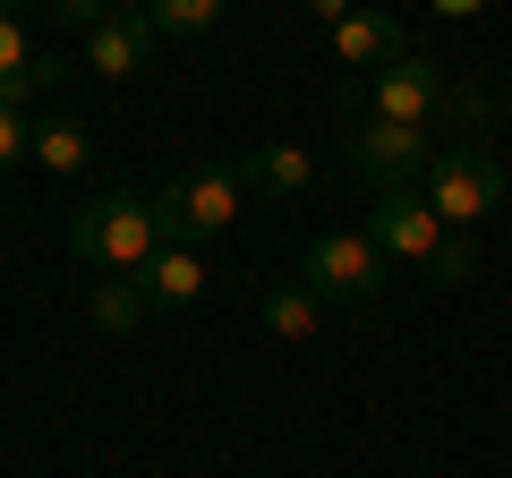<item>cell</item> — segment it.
I'll return each instance as SVG.
<instances>
[{
  "label": "cell",
  "instance_id": "6da1fadb",
  "mask_svg": "<svg viewBox=\"0 0 512 478\" xmlns=\"http://www.w3.org/2000/svg\"><path fill=\"white\" fill-rule=\"evenodd\" d=\"M69 248L86 265H103V274H146L154 248H163V231H154V197H137V188L86 197L69 214Z\"/></svg>",
  "mask_w": 512,
  "mask_h": 478
},
{
  "label": "cell",
  "instance_id": "9a60e30c",
  "mask_svg": "<svg viewBox=\"0 0 512 478\" xmlns=\"http://www.w3.org/2000/svg\"><path fill=\"white\" fill-rule=\"evenodd\" d=\"M86 154H94L86 120H43V129H35V163L60 171V180H77V171H86Z\"/></svg>",
  "mask_w": 512,
  "mask_h": 478
},
{
  "label": "cell",
  "instance_id": "277c9868",
  "mask_svg": "<svg viewBox=\"0 0 512 478\" xmlns=\"http://www.w3.org/2000/svg\"><path fill=\"white\" fill-rule=\"evenodd\" d=\"M350 120V137H342V154H350V171H359L367 188H419L427 180V129H402V120H376V111H342Z\"/></svg>",
  "mask_w": 512,
  "mask_h": 478
},
{
  "label": "cell",
  "instance_id": "5b68a950",
  "mask_svg": "<svg viewBox=\"0 0 512 478\" xmlns=\"http://www.w3.org/2000/svg\"><path fill=\"white\" fill-rule=\"evenodd\" d=\"M384 248L367 231H316L308 257H299V282H308L316 299H350V308H367V299L384 291Z\"/></svg>",
  "mask_w": 512,
  "mask_h": 478
},
{
  "label": "cell",
  "instance_id": "9c48e42d",
  "mask_svg": "<svg viewBox=\"0 0 512 478\" xmlns=\"http://www.w3.org/2000/svg\"><path fill=\"white\" fill-rule=\"evenodd\" d=\"M154 43H163V35H154L146 9H137V18H103V26H86V69L111 77V86H128V77L154 60Z\"/></svg>",
  "mask_w": 512,
  "mask_h": 478
},
{
  "label": "cell",
  "instance_id": "5bb4252c",
  "mask_svg": "<svg viewBox=\"0 0 512 478\" xmlns=\"http://www.w3.org/2000/svg\"><path fill=\"white\" fill-rule=\"evenodd\" d=\"M265 325H274L282 342H316V325H325V299H316L308 282H274V291H265Z\"/></svg>",
  "mask_w": 512,
  "mask_h": 478
},
{
  "label": "cell",
  "instance_id": "4fadbf2b",
  "mask_svg": "<svg viewBox=\"0 0 512 478\" xmlns=\"http://www.w3.org/2000/svg\"><path fill=\"white\" fill-rule=\"evenodd\" d=\"M146 308H154V299H146V282H137V274H103V282H94V299H86V316L103 333H137V325H146Z\"/></svg>",
  "mask_w": 512,
  "mask_h": 478
},
{
  "label": "cell",
  "instance_id": "3957f363",
  "mask_svg": "<svg viewBox=\"0 0 512 478\" xmlns=\"http://www.w3.org/2000/svg\"><path fill=\"white\" fill-rule=\"evenodd\" d=\"M512 171L495 146H478V137H461V146H436V163H427V205H436L453 231H470V222H487L495 205H504Z\"/></svg>",
  "mask_w": 512,
  "mask_h": 478
},
{
  "label": "cell",
  "instance_id": "ba28073f",
  "mask_svg": "<svg viewBox=\"0 0 512 478\" xmlns=\"http://www.w3.org/2000/svg\"><path fill=\"white\" fill-rule=\"evenodd\" d=\"M69 77V60H52V52H35L26 43V26H18V9H0V103H35L43 86H60Z\"/></svg>",
  "mask_w": 512,
  "mask_h": 478
},
{
  "label": "cell",
  "instance_id": "8992f818",
  "mask_svg": "<svg viewBox=\"0 0 512 478\" xmlns=\"http://www.w3.org/2000/svg\"><path fill=\"white\" fill-rule=\"evenodd\" d=\"M359 231L376 239V248H384L393 265H419V274H427V265H436V248L453 239V222H444L436 205H427V188H384V197L367 205V222H359Z\"/></svg>",
  "mask_w": 512,
  "mask_h": 478
},
{
  "label": "cell",
  "instance_id": "7402d4cb",
  "mask_svg": "<svg viewBox=\"0 0 512 478\" xmlns=\"http://www.w3.org/2000/svg\"><path fill=\"white\" fill-rule=\"evenodd\" d=\"M18 9H26V0H18Z\"/></svg>",
  "mask_w": 512,
  "mask_h": 478
},
{
  "label": "cell",
  "instance_id": "44dd1931",
  "mask_svg": "<svg viewBox=\"0 0 512 478\" xmlns=\"http://www.w3.org/2000/svg\"><path fill=\"white\" fill-rule=\"evenodd\" d=\"M436 9H444V18H470V9H478V0H436Z\"/></svg>",
  "mask_w": 512,
  "mask_h": 478
},
{
  "label": "cell",
  "instance_id": "30bf717a",
  "mask_svg": "<svg viewBox=\"0 0 512 478\" xmlns=\"http://www.w3.org/2000/svg\"><path fill=\"white\" fill-rule=\"evenodd\" d=\"M410 52V35H402V18H384V9H359V18H342L333 26V60L342 69H393V60Z\"/></svg>",
  "mask_w": 512,
  "mask_h": 478
},
{
  "label": "cell",
  "instance_id": "7c38bea8",
  "mask_svg": "<svg viewBox=\"0 0 512 478\" xmlns=\"http://www.w3.org/2000/svg\"><path fill=\"white\" fill-rule=\"evenodd\" d=\"M239 171H248V188H265V197H308L316 188V154L308 146H256Z\"/></svg>",
  "mask_w": 512,
  "mask_h": 478
},
{
  "label": "cell",
  "instance_id": "52a82bcc",
  "mask_svg": "<svg viewBox=\"0 0 512 478\" xmlns=\"http://www.w3.org/2000/svg\"><path fill=\"white\" fill-rule=\"evenodd\" d=\"M342 111H376V120L427 129V120L444 111V69H436V60H419V52H402L393 69H376L367 86H350V94H342Z\"/></svg>",
  "mask_w": 512,
  "mask_h": 478
},
{
  "label": "cell",
  "instance_id": "7a4b0ae2",
  "mask_svg": "<svg viewBox=\"0 0 512 478\" xmlns=\"http://www.w3.org/2000/svg\"><path fill=\"white\" fill-rule=\"evenodd\" d=\"M239 197H248V171L239 163H197L171 188H154V231H163V248L171 239H214L239 222Z\"/></svg>",
  "mask_w": 512,
  "mask_h": 478
},
{
  "label": "cell",
  "instance_id": "d6986e66",
  "mask_svg": "<svg viewBox=\"0 0 512 478\" xmlns=\"http://www.w3.org/2000/svg\"><path fill=\"white\" fill-rule=\"evenodd\" d=\"M18 154H35V129L18 103H0V171H18Z\"/></svg>",
  "mask_w": 512,
  "mask_h": 478
},
{
  "label": "cell",
  "instance_id": "ac0fdd59",
  "mask_svg": "<svg viewBox=\"0 0 512 478\" xmlns=\"http://www.w3.org/2000/svg\"><path fill=\"white\" fill-rule=\"evenodd\" d=\"M52 9H60L69 26H103V18H137L146 0H52Z\"/></svg>",
  "mask_w": 512,
  "mask_h": 478
},
{
  "label": "cell",
  "instance_id": "2e32d148",
  "mask_svg": "<svg viewBox=\"0 0 512 478\" xmlns=\"http://www.w3.org/2000/svg\"><path fill=\"white\" fill-rule=\"evenodd\" d=\"M154 35H205V26L222 18V0H146Z\"/></svg>",
  "mask_w": 512,
  "mask_h": 478
},
{
  "label": "cell",
  "instance_id": "ffe728a7",
  "mask_svg": "<svg viewBox=\"0 0 512 478\" xmlns=\"http://www.w3.org/2000/svg\"><path fill=\"white\" fill-rule=\"evenodd\" d=\"M308 18H325V26H342V18H359V0H308Z\"/></svg>",
  "mask_w": 512,
  "mask_h": 478
},
{
  "label": "cell",
  "instance_id": "e0dca14e",
  "mask_svg": "<svg viewBox=\"0 0 512 478\" xmlns=\"http://www.w3.org/2000/svg\"><path fill=\"white\" fill-rule=\"evenodd\" d=\"M427 282H444V291H461V282H478V239L470 231H453L436 248V265H427Z\"/></svg>",
  "mask_w": 512,
  "mask_h": 478
},
{
  "label": "cell",
  "instance_id": "8fae6325",
  "mask_svg": "<svg viewBox=\"0 0 512 478\" xmlns=\"http://www.w3.org/2000/svg\"><path fill=\"white\" fill-rule=\"evenodd\" d=\"M137 282H146L154 308H197V299H205V257L188 248V239H171V248H154V265Z\"/></svg>",
  "mask_w": 512,
  "mask_h": 478
}]
</instances>
